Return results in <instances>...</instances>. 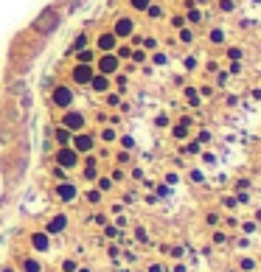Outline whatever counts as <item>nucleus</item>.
I'll list each match as a JSON object with an SVG mask.
<instances>
[{
	"instance_id": "cd10ccee",
	"label": "nucleus",
	"mask_w": 261,
	"mask_h": 272,
	"mask_svg": "<svg viewBox=\"0 0 261 272\" xmlns=\"http://www.w3.org/2000/svg\"><path fill=\"white\" fill-rule=\"evenodd\" d=\"M87 202L98 205V202H102V191H98V188H93V191H87Z\"/></svg>"
},
{
	"instance_id": "7c9ffc66",
	"label": "nucleus",
	"mask_w": 261,
	"mask_h": 272,
	"mask_svg": "<svg viewBox=\"0 0 261 272\" xmlns=\"http://www.w3.org/2000/svg\"><path fill=\"white\" fill-rule=\"evenodd\" d=\"M228 59H230V62H239V59H242V48H236V45H233V48H228Z\"/></svg>"
},
{
	"instance_id": "6ab92c4d",
	"label": "nucleus",
	"mask_w": 261,
	"mask_h": 272,
	"mask_svg": "<svg viewBox=\"0 0 261 272\" xmlns=\"http://www.w3.org/2000/svg\"><path fill=\"white\" fill-rule=\"evenodd\" d=\"M115 56L121 59V62H127V59L132 56V45H127V43H124V45H118V48H115Z\"/></svg>"
},
{
	"instance_id": "c9c22d12",
	"label": "nucleus",
	"mask_w": 261,
	"mask_h": 272,
	"mask_svg": "<svg viewBox=\"0 0 261 272\" xmlns=\"http://www.w3.org/2000/svg\"><path fill=\"white\" fill-rule=\"evenodd\" d=\"M121 146H124V149H132V146H135V140H132V135H124V138H121Z\"/></svg>"
},
{
	"instance_id": "9b49d317",
	"label": "nucleus",
	"mask_w": 261,
	"mask_h": 272,
	"mask_svg": "<svg viewBox=\"0 0 261 272\" xmlns=\"http://www.w3.org/2000/svg\"><path fill=\"white\" fill-rule=\"evenodd\" d=\"M65 227H68V216H65V214H56L48 224H45V233H48V236H56V233H62Z\"/></svg>"
},
{
	"instance_id": "bf43d9fd",
	"label": "nucleus",
	"mask_w": 261,
	"mask_h": 272,
	"mask_svg": "<svg viewBox=\"0 0 261 272\" xmlns=\"http://www.w3.org/2000/svg\"><path fill=\"white\" fill-rule=\"evenodd\" d=\"M76 272H90V269H76Z\"/></svg>"
},
{
	"instance_id": "58836bf2",
	"label": "nucleus",
	"mask_w": 261,
	"mask_h": 272,
	"mask_svg": "<svg viewBox=\"0 0 261 272\" xmlns=\"http://www.w3.org/2000/svg\"><path fill=\"white\" fill-rule=\"evenodd\" d=\"M197 93H199L203 98H211V96H213V87H211V85H205V87H199Z\"/></svg>"
},
{
	"instance_id": "49530a36",
	"label": "nucleus",
	"mask_w": 261,
	"mask_h": 272,
	"mask_svg": "<svg viewBox=\"0 0 261 272\" xmlns=\"http://www.w3.org/2000/svg\"><path fill=\"white\" fill-rule=\"evenodd\" d=\"M135 239H138V241H146V230L138 227V230H135Z\"/></svg>"
},
{
	"instance_id": "aec40b11",
	"label": "nucleus",
	"mask_w": 261,
	"mask_h": 272,
	"mask_svg": "<svg viewBox=\"0 0 261 272\" xmlns=\"http://www.w3.org/2000/svg\"><path fill=\"white\" fill-rule=\"evenodd\" d=\"M171 135H174L177 140H186V138H188V123H183V121H180L174 129H171Z\"/></svg>"
},
{
	"instance_id": "13d9d810",
	"label": "nucleus",
	"mask_w": 261,
	"mask_h": 272,
	"mask_svg": "<svg viewBox=\"0 0 261 272\" xmlns=\"http://www.w3.org/2000/svg\"><path fill=\"white\" fill-rule=\"evenodd\" d=\"M0 272H14V269H11V267H3V269H0Z\"/></svg>"
},
{
	"instance_id": "20e7f679",
	"label": "nucleus",
	"mask_w": 261,
	"mask_h": 272,
	"mask_svg": "<svg viewBox=\"0 0 261 272\" xmlns=\"http://www.w3.org/2000/svg\"><path fill=\"white\" fill-rule=\"evenodd\" d=\"M53 160H56L59 169H76L79 160H82V155L73 149V146H59L56 155H53Z\"/></svg>"
},
{
	"instance_id": "72a5a7b5",
	"label": "nucleus",
	"mask_w": 261,
	"mask_h": 272,
	"mask_svg": "<svg viewBox=\"0 0 261 272\" xmlns=\"http://www.w3.org/2000/svg\"><path fill=\"white\" fill-rule=\"evenodd\" d=\"M242 269H245V272H256V261H253V258H245V261H242Z\"/></svg>"
},
{
	"instance_id": "a19ab883",
	"label": "nucleus",
	"mask_w": 261,
	"mask_h": 272,
	"mask_svg": "<svg viewBox=\"0 0 261 272\" xmlns=\"http://www.w3.org/2000/svg\"><path fill=\"white\" fill-rule=\"evenodd\" d=\"M197 140H199V143H208V140H211V132H208V129H203V132L197 135Z\"/></svg>"
},
{
	"instance_id": "6e6d98bb",
	"label": "nucleus",
	"mask_w": 261,
	"mask_h": 272,
	"mask_svg": "<svg viewBox=\"0 0 261 272\" xmlns=\"http://www.w3.org/2000/svg\"><path fill=\"white\" fill-rule=\"evenodd\" d=\"M174 272H186V267H183V264H177V267H174Z\"/></svg>"
},
{
	"instance_id": "dca6fc26",
	"label": "nucleus",
	"mask_w": 261,
	"mask_h": 272,
	"mask_svg": "<svg viewBox=\"0 0 261 272\" xmlns=\"http://www.w3.org/2000/svg\"><path fill=\"white\" fill-rule=\"evenodd\" d=\"M87 45H90V37H87V34H79V37H76L73 43H70V54H76V51L87 48Z\"/></svg>"
},
{
	"instance_id": "a18cd8bd",
	"label": "nucleus",
	"mask_w": 261,
	"mask_h": 272,
	"mask_svg": "<svg viewBox=\"0 0 261 272\" xmlns=\"http://www.w3.org/2000/svg\"><path fill=\"white\" fill-rule=\"evenodd\" d=\"M110 180H112V182H121V180H124V171H118V169H115V171H112Z\"/></svg>"
},
{
	"instance_id": "f257e3e1",
	"label": "nucleus",
	"mask_w": 261,
	"mask_h": 272,
	"mask_svg": "<svg viewBox=\"0 0 261 272\" xmlns=\"http://www.w3.org/2000/svg\"><path fill=\"white\" fill-rule=\"evenodd\" d=\"M73 101H76V93H73V87H70V85H56L51 90V107L70 110V107H73Z\"/></svg>"
},
{
	"instance_id": "2f4dec72",
	"label": "nucleus",
	"mask_w": 261,
	"mask_h": 272,
	"mask_svg": "<svg viewBox=\"0 0 261 272\" xmlns=\"http://www.w3.org/2000/svg\"><path fill=\"white\" fill-rule=\"evenodd\" d=\"M107 104H110V107H118V104H121V93H110V96H107Z\"/></svg>"
},
{
	"instance_id": "3c124183",
	"label": "nucleus",
	"mask_w": 261,
	"mask_h": 272,
	"mask_svg": "<svg viewBox=\"0 0 261 272\" xmlns=\"http://www.w3.org/2000/svg\"><path fill=\"white\" fill-rule=\"evenodd\" d=\"M115 81H118V87H124V85H127V76H124V73L118 76V73H115Z\"/></svg>"
},
{
	"instance_id": "39448f33",
	"label": "nucleus",
	"mask_w": 261,
	"mask_h": 272,
	"mask_svg": "<svg viewBox=\"0 0 261 272\" xmlns=\"http://www.w3.org/2000/svg\"><path fill=\"white\" fill-rule=\"evenodd\" d=\"M110 31L118 37V43H121V39H129L135 34V20H132V17H127V14H118L115 20H112Z\"/></svg>"
},
{
	"instance_id": "4d7b16f0",
	"label": "nucleus",
	"mask_w": 261,
	"mask_h": 272,
	"mask_svg": "<svg viewBox=\"0 0 261 272\" xmlns=\"http://www.w3.org/2000/svg\"><path fill=\"white\" fill-rule=\"evenodd\" d=\"M194 3H197V6H205V3H208V0H194Z\"/></svg>"
},
{
	"instance_id": "79ce46f5",
	"label": "nucleus",
	"mask_w": 261,
	"mask_h": 272,
	"mask_svg": "<svg viewBox=\"0 0 261 272\" xmlns=\"http://www.w3.org/2000/svg\"><path fill=\"white\" fill-rule=\"evenodd\" d=\"M155 127H169V115H157L155 118Z\"/></svg>"
},
{
	"instance_id": "09e8293b",
	"label": "nucleus",
	"mask_w": 261,
	"mask_h": 272,
	"mask_svg": "<svg viewBox=\"0 0 261 272\" xmlns=\"http://www.w3.org/2000/svg\"><path fill=\"white\" fill-rule=\"evenodd\" d=\"M104 233H107V236H110V239H115V236H118V230H115V227H112V224H107V230H104Z\"/></svg>"
},
{
	"instance_id": "8fccbe9b",
	"label": "nucleus",
	"mask_w": 261,
	"mask_h": 272,
	"mask_svg": "<svg viewBox=\"0 0 261 272\" xmlns=\"http://www.w3.org/2000/svg\"><path fill=\"white\" fill-rule=\"evenodd\" d=\"M222 202H225V208H233V205H236V199H233V197H225Z\"/></svg>"
},
{
	"instance_id": "1a4fd4ad",
	"label": "nucleus",
	"mask_w": 261,
	"mask_h": 272,
	"mask_svg": "<svg viewBox=\"0 0 261 272\" xmlns=\"http://www.w3.org/2000/svg\"><path fill=\"white\" fill-rule=\"evenodd\" d=\"M93 48H98V54H110V51L118 48V37L112 31H102L96 37V45H93Z\"/></svg>"
},
{
	"instance_id": "864d4df0",
	"label": "nucleus",
	"mask_w": 261,
	"mask_h": 272,
	"mask_svg": "<svg viewBox=\"0 0 261 272\" xmlns=\"http://www.w3.org/2000/svg\"><path fill=\"white\" fill-rule=\"evenodd\" d=\"M183 6H186V11L188 9H197V3H194V0H183Z\"/></svg>"
},
{
	"instance_id": "c756f323",
	"label": "nucleus",
	"mask_w": 261,
	"mask_h": 272,
	"mask_svg": "<svg viewBox=\"0 0 261 272\" xmlns=\"http://www.w3.org/2000/svg\"><path fill=\"white\" fill-rule=\"evenodd\" d=\"M236 9V0H219V11H233Z\"/></svg>"
},
{
	"instance_id": "f704fd0d",
	"label": "nucleus",
	"mask_w": 261,
	"mask_h": 272,
	"mask_svg": "<svg viewBox=\"0 0 261 272\" xmlns=\"http://www.w3.org/2000/svg\"><path fill=\"white\" fill-rule=\"evenodd\" d=\"M76 269H79V264H76V261H70V258L62 264V272H76Z\"/></svg>"
},
{
	"instance_id": "ddd939ff",
	"label": "nucleus",
	"mask_w": 261,
	"mask_h": 272,
	"mask_svg": "<svg viewBox=\"0 0 261 272\" xmlns=\"http://www.w3.org/2000/svg\"><path fill=\"white\" fill-rule=\"evenodd\" d=\"M31 247L39 253H45L51 247V236L45 233V230H37V233H31Z\"/></svg>"
},
{
	"instance_id": "423d86ee",
	"label": "nucleus",
	"mask_w": 261,
	"mask_h": 272,
	"mask_svg": "<svg viewBox=\"0 0 261 272\" xmlns=\"http://www.w3.org/2000/svg\"><path fill=\"white\" fill-rule=\"evenodd\" d=\"M70 146H73L79 155H90L93 149H96V135H90V132H73V140H70Z\"/></svg>"
},
{
	"instance_id": "c03bdc74",
	"label": "nucleus",
	"mask_w": 261,
	"mask_h": 272,
	"mask_svg": "<svg viewBox=\"0 0 261 272\" xmlns=\"http://www.w3.org/2000/svg\"><path fill=\"white\" fill-rule=\"evenodd\" d=\"M228 73H233V76L242 73V65H239V62H230V70H228Z\"/></svg>"
},
{
	"instance_id": "603ef678",
	"label": "nucleus",
	"mask_w": 261,
	"mask_h": 272,
	"mask_svg": "<svg viewBox=\"0 0 261 272\" xmlns=\"http://www.w3.org/2000/svg\"><path fill=\"white\" fill-rule=\"evenodd\" d=\"M96 163H98V160H96L93 155H87V157H85V165H96Z\"/></svg>"
},
{
	"instance_id": "6e6552de",
	"label": "nucleus",
	"mask_w": 261,
	"mask_h": 272,
	"mask_svg": "<svg viewBox=\"0 0 261 272\" xmlns=\"http://www.w3.org/2000/svg\"><path fill=\"white\" fill-rule=\"evenodd\" d=\"M85 123H87L85 112H79V110H65V115H62V127H65V129H70V132H82V129H85Z\"/></svg>"
},
{
	"instance_id": "de8ad7c7",
	"label": "nucleus",
	"mask_w": 261,
	"mask_h": 272,
	"mask_svg": "<svg viewBox=\"0 0 261 272\" xmlns=\"http://www.w3.org/2000/svg\"><path fill=\"white\" fill-rule=\"evenodd\" d=\"M183 68H188V70H194V68H197V62H194V59H191V56H188V59H186V62H183Z\"/></svg>"
},
{
	"instance_id": "e433bc0d",
	"label": "nucleus",
	"mask_w": 261,
	"mask_h": 272,
	"mask_svg": "<svg viewBox=\"0 0 261 272\" xmlns=\"http://www.w3.org/2000/svg\"><path fill=\"white\" fill-rule=\"evenodd\" d=\"M85 177H87V180H96V177H98V169H96V165H87V169H85Z\"/></svg>"
},
{
	"instance_id": "0eeeda50",
	"label": "nucleus",
	"mask_w": 261,
	"mask_h": 272,
	"mask_svg": "<svg viewBox=\"0 0 261 272\" xmlns=\"http://www.w3.org/2000/svg\"><path fill=\"white\" fill-rule=\"evenodd\" d=\"M93 73H96V68L93 65H85V62H73V68H70V81L73 85H90Z\"/></svg>"
},
{
	"instance_id": "a878e982",
	"label": "nucleus",
	"mask_w": 261,
	"mask_h": 272,
	"mask_svg": "<svg viewBox=\"0 0 261 272\" xmlns=\"http://www.w3.org/2000/svg\"><path fill=\"white\" fill-rule=\"evenodd\" d=\"M199 20H203V14H199L197 9H188L186 11V23H199Z\"/></svg>"
},
{
	"instance_id": "f8f14e48",
	"label": "nucleus",
	"mask_w": 261,
	"mask_h": 272,
	"mask_svg": "<svg viewBox=\"0 0 261 272\" xmlns=\"http://www.w3.org/2000/svg\"><path fill=\"white\" fill-rule=\"evenodd\" d=\"M90 87L93 93H110V76H104V73H93V79H90Z\"/></svg>"
},
{
	"instance_id": "473e14b6",
	"label": "nucleus",
	"mask_w": 261,
	"mask_h": 272,
	"mask_svg": "<svg viewBox=\"0 0 261 272\" xmlns=\"http://www.w3.org/2000/svg\"><path fill=\"white\" fill-rule=\"evenodd\" d=\"M112 188V180L110 177H102V180H98V191H110Z\"/></svg>"
},
{
	"instance_id": "412c9836",
	"label": "nucleus",
	"mask_w": 261,
	"mask_h": 272,
	"mask_svg": "<svg viewBox=\"0 0 261 272\" xmlns=\"http://www.w3.org/2000/svg\"><path fill=\"white\" fill-rule=\"evenodd\" d=\"M127 3H129V9H132V11H146L152 0H127Z\"/></svg>"
},
{
	"instance_id": "bb28decb",
	"label": "nucleus",
	"mask_w": 261,
	"mask_h": 272,
	"mask_svg": "<svg viewBox=\"0 0 261 272\" xmlns=\"http://www.w3.org/2000/svg\"><path fill=\"white\" fill-rule=\"evenodd\" d=\"M177 31H180V43H191V39H194L191 28H186V26H183V28H177Z\"/></svg>"
},
{
	"instance_id": "5701e85b",
	"label": "nucleus",
	"mask_w": 261,
	"mask_h": 272,
	"mask_svg": "<svg viewBox=\"0 0 261 272\" xmlns=\"http://www.w3.org/2000/svg\"><path fill=\"white\" fill-rule=\"evenodd\" d=\"M186 98H188V104H191V107H197V104H199V93H197V87H186Z\"/></svg>"
},
{
	"instance_id": "052dcab7",
	"label": "nucleus",
	"mask_w": 261,
	"mask_h": 272,
	"mask_svg": "<svg viewBox=\"0 0 261 272\" xmlns=\"http://www.w3.org/2000/svg\"><path fill=\"white\" fill-rule=\"evenodd\" d=\"M110 3H112V0H110Z\"/></svg>"
},
{
	"instance_id": "f3484780",
	"label": "nucleus",
	"mask_w": 261,
	"mask_h": 272,
	"mask_svg": "<svg viewBox=\"0 0 261 272\" xmlns=\"http://www.w3.org/2000/svg\"><path fill=\"white\" fill-rule=\"evenodd\" d=\"M144 14L149 17V20H160V17H163V6H160V3H155V0H152V3H149V9H146Z\"/></svg>"
},
{
	"instance_id": "4be33fe9",
	"label": "nucleus",
	"mask_w": 261,
	"mask_h": 272,
	"mask_svg": "<svg viewBox=\"0 0 261 272\" xmlns=\"http://www.w3.org/2000/svg\"><path fill=\"white\" fill-rule=\"evenodd\" d=\"M23 272H43V267H39V261H34V258H26V261H23Z\"/></svg>"
},
{
	"instance_id": "5fc2aeb1",
	"label": "nucleus",
	"mask_w": 261,
	"mask_h": 272,
	"mask_svg": "<svg viewBox=\"0 0 261 272\" xmlns=\"http://www.w3.org/2000/svg\"><path fill=\"white\" fill-rule=\"evenodd\" d=\"M149 272H163V267H160V264H152V267H149Z\"/></svg>"
},
{
	"instance_id": "c85d7f7f",
	"label": "nucleus",
	"mask_w": 261,
	"mask_h": 272,
	"mask_svg": "<svg viewBox=\"0 0 261 272\" xmlns=\"http://www.w3.org/2000/svg\"><path fill=\"white\" fill-rule=\"evenodd\" d=\"M140 45H144V51H155L157 48V39L155 37H146V39H140Z\"/></svg>"
},
{
	"instance_id": "f03ea898",
	"label": "nucleus",
	"mask_w": 261,
	"mask_h": 272,
	"mask_svg": "<svg viewBox=\"0 0 261 272\" xmlns=\"http://www.w3.org/2000/svg\"><path fill=\"white\" fill-rule=\"evenodd\" d=\"M93 68H96V73L115 76L118 70H124V62L115 56V51H110V54H98V56H96V62H93Z\"/></svg>"
},
{
	"instance_id": "7ed1b4c3",
	"label": "nucleus",
	"mask_w": 261,
	"mask_h": 272,
	"mask_svg": "<svg viewBox=\"0 0 261 272\" xmlns=\"http://www.w3.org/2000/svg\"><path fill=\"white\" fill-rule=\"evenodd\" d=\"M59 20H62L59 9H45L43 14H39L37 20H34V31H39V34H51V31H56Z\"/></svg>"
},
{
	"instance_id": "37998d69",
	"label": "nucleus",
	"mask_w": 261,
	"mask_h": 272,
	"mask_svg": "<svg viewBox=\"0 0 261 272\" xmlns=\"http://www.w3.org/2000/svg\"><path fill=\"white\" fill-rule=\"evenodd\" d=\"M171 26H174V28H183V26H186V17H174V20H171Z\"/></svg>"
},
{
	"instance_id": "4468645a",
	"label": "nucleus",
	"mask_w": 261,
	"mask_h": 272,
	"mask_svg": "<svg viewBox=\"0 0 261 272\" xmlns=\"http://www.w3.org/2000/svg\"><path fill=\"white\" fill-rule=\"evenodd\" d=\"M53 138H56L59 146H70V140H73V132H70V129H65L62 123H59V127L53 129Z\"/></svg>"
},
{
	"instance_id": "4c0bfd02",
	"label": "nucleus",
	"mask_w": 261,
	"mask_h": 272,
	"mask_svg": "<svg viewBox=\"0 0 261 272\" xmlns=\"http://www.w3.org/2000/svg\"><path fill=\"white\" fill-rule=\"evenodd\" d=\"M152 65H166V54H163V51H155V56H152Z\"/></svg>"
},
{
	"instance_id": "a211bd4d",
	"label": "nucleus",
	"mask_w": 261,
	"mask_h": 272,
	"mask_svg": "<svg viewBox=\"0 0 261 272\" xmlns=\"http://www.w3.org/2000/svg\"><path fill=\"white\" fill-rule=\"evenodd\" d=\"M98 138H102V143H115V140H118V132H115L112 127H104Z\"/></svg>"
},
{
	"instance_id": "b1692460",
	"label": "nucleus",
	"mask_w": 261,
	"mask_h": 272,
	"mask_svg": "<svg viewBox=\"0 0 261 272\" xmlns=\"http://www.w3.org/2000/svg\"><path fill=\"white\" fill-rule=\"evenodd\" d=\"M129 59H132V62H138V65H144L146 62V51L144 48H132V56H129Z\"/></svg>"
},
{
	"instance_id": "9d476101",
	"label": "nucleus",
	"mask_w": 261,
	"mask_h": 272,
	"mask_svg": "<svg viewBox=\"0 0 261 272\" xmlns=\"http://www.w3.org/2000/svg\"><path fill=\"white\" fill-rule=\"evenodd\" d=\"M56 197L62 199V202H73V199L79 197V188H76L73 182H65V180H62V182L56 185Z\"/></svg>"
},
{
	"instance_id": "ea45409f",
	"label": "nucleus",
	"mask_w": 261,
	"mask_h": 272,
	"mask_svg": "<svg viewBox=\"0 0 261 272\" xmlns=\"http://www.w3.org/2000/svg\"><path fill=\"white\" fill-rule=\"evenodd\" d=\"M115 160L121 163V165H124V163H129V152H127V149H124V152H118V155H115Z\"/></svg>"
},
{
	"instance_id": "2eb2a0df",
	"label": "nucleus",
	"mask_w": 261,
	"mask_h": 272,
	"mask_svg": "<svg viewBox=\"0 0 261 272\" xmlns=\"http://www.w3.org/2000/svg\"><path fill=\"white\" fill-rule=\"evenodd\" d=\"M76 62H85V65H93L96 62V48H82V51H76Z\"/></svg>"
},
{
	"instance_id": "393cba45",
	"label": "nucleus",
	"mask_w": 261,
	"mask_h": 272,
	"mask_svg": "<svg viewBox=\"0 0 261 272\" xmlns=\"http://www.w3.org/2000/svg\"><path fill=\"white\" fill-rule=\"evenodd\" d=\"M208 39H211V43H225V31H222V28H213V31L208 34Z\"/></svg>"
}]
</instances>
